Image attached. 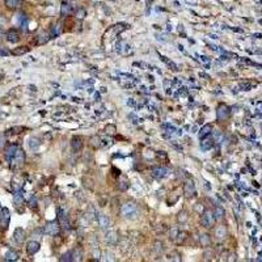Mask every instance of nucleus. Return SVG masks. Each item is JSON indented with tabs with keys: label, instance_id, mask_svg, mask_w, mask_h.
<instances>
[{
	"label": "nucleus",
	"instance_id": "c756f323",
	"mask_svg": "<svg viewBox=\"0 0 262 262\" xmlns=\"http://www.w3.org/2000/svg\"><path fill=\"white\" fill-rule=\"evenodd\" d=\"M130 186V182L127 181V180H123V181H121L119 182V185H118V188L121 189V190H126L127 188Z\"/></svg>",
	"mask_w": 262,
	"mask_h": 262
},
{
	"label": "nucleus",
	"instance_id": "c9c22d12",
	"mask_svg": "<svg viewBox=\"0 0 262 262\" xmlns=\"http://www.w3.org/2000/svg\"><path fill=\"white\" fill-rule=\"evenodd\" d=\"M127 104H129V105H131V106H134V101H133V100H130V101H127Z\"/></svg>",
	"mask_w": 262,
	"mask_h": 262
},
{
	"label": "nucleus",
	"instance_id": "5701e85b",
	"mask_svg": "<svg viewBox=\"0 0 262 262\" xmlns=\"http://www.w3.org/2000/svg\"><path fill=\"white\" fill-rule=\"evenodd\" d=\"M225 235H227V229H225L223 225H220V227H218V228H216L215 236H218L219 239H222V237H224Z\"/></svg>",
	"mask_w": 262,
	"mask_h": 262
},
{
	"label": "nucleus",
	"instance_id": "2eb2a0df",
	"mask_svg": "<svg viewBox=\"0 0 262 262\" xmlns=\"http://www.w3.org/2000/svg\"><path fill=\"white\" fill-rule=\"evenodd\" d=\"M71 145H72V148H74L75 151H80L81 147H83V142H81L80 136H75V138L72 139Z\"/></svg>",
	"mask_w": 262,
	"mask_h": 262
},
{
	"label": "nucleus",
	"instance_id": "473e14b6",
	"mask_svg": "<svg viewBox=\"0 0 262 262\" xmlns=\"http://www.w3.org/2000/svg\"><path fill=\"white\" fill-rule=\"evenodd\" d=\"M178 233H180V232H178V229H177V228H172V229H170V239H172V240H174V239L178 236Z\"/></svg>",
	"mask_w": 262,
	"mask_h": 262
},
{
	"label": "nucleus",
	"instance_id": "6ab92c4d",
	"mask_svg": "<svg viewBox=\"0 0 262 262\" xmlns=\"http://www.w3.org/2000/svg\"><path fill=\"white\" fill-rule=\"evenodd\" d=\"M256 83H252V81H244V83H240V88L241 90H250L253 86H256Z\"/></svg>",
	"mask_w": 262,
	"mask_h": 262
},
{
	"label": "nucleus",
	"instance_id": "f704fd0d",
	"mask_svg": "<svg viewBox=\"0 0 262 262\" xmlns=\"http://www.w3.org/2000/svg\"><path fill=\"white\" fill-rule=\"evenodd\" d=\"M36 206V199H30V207Z\"/></svg>",
	"mask_w": 262,
	"mask_h": 262
},
{
	"label": "nucleus",
	"instance_id": "0eeeda50",
	"mask_svg": "<svg viewBox=\"0 0 262 262\" xmlns=\"http://www.w3.org/2000/svg\"><path fill=\"white\" fill-rule=\"evenodd\" d=\"M40 250V243L38 241H29L28 244H26V252L30 254V256H33V254H36V253Z\"/></svg>",
	"mask_w": 262,
	"mask_h": 262
},
{
	"label": "nucleus",
	"instance_id": "4be33fe9",
	"mask_svg": "<svg viewBox=\"0 0 262 262\" xmlns=\"http://www.w3.org/2000/svg\"><path fill=\"white\" fill-rule=\"evenodd\" d=\"M13 202H15L16 206H20V204L24 202V197H22V194L20 191H17V193L13 195Z\"/></svg>",
	"mask_w": 262,
	"mask_h": 262
},
{
	"label": "nucleus",
	"instance_id": "9b49d317",
	"mask_svg": "<svg viewBox=\"0 0 262 262\" xmlns=\"http://www.w3.org/2000/svg\"><path fill=\"white\" fill-rule=\"evenodd\" d=\"M211 131H212V126H211L210 123H207L199 130V135L198 136H199V139L202 140V139H204L206 136H208L210 134H211Z\"/></svg>",
	"mask_w": 262,
	"mask_h": 262
},
{
	"label": "nucleus",
	"instance_id": "dca6fc26",
	"mask_svg": "<svg viewBox=\"0 0 262 262\" xmlns=\"http://www.w3.org/2000/svg\"><path fill=\"white\" fill-rule=\"evenodd\" d=\"M19 40H20V37H19V33H17V31L11 30L9 33L7 34V41H8V42L16 43V42H19Z\"/></svg>",
	"mask_w": 262,
	"mask_h": 262
},
{
	"label": "nucleus",
	"instance_id": "2f4dec72",
	"mask_svg": "<svg viewBox=\"0 0 262 262\" xmlns=\"http://www.w3.org/2000/svg\"><path fill=\"white\" fill-rule=\"evenodd\" d=\"M49 36L47 34H42V36H40L38 37V43H46L47 41H49Z\"/></svg>",
	"mask_w": 262,
	"mask_h": 262
},
{
	"label": "nucleus",
	"instance_id": "7c9ffc66",
	"mask_svg": "<svg viewBox=\"0 0 262 262\" xmlns=\"http://www.w3.org/2000/svg\"><path fill=\"white\" fill-rule=\"evenodd\" d=\"M127 249H130V243H127V240H122V243H121V250L126 252Z\"/></svg>",
	"mask_w": 262,
	"mask_h": 262
},
{
	"label": "nucleus",
	"instance_id": "f03ea898",
	"mask_svg": "<svg viewBox=\"0 0 262 262\" xmlns=\"http://www.w3.org/2000/svg\"><path fill=\"white\" fill-rule=\"evenodd\" d=\"M136 204L133 202H127L122 206V215L126 218H134L136 215Z\"/></svg>",
	"mask_w": 262,
	"mask_h": 262
},
{
	"label": "nucleus",
	"instance_id": "f257e3e1",
	"mask_svg": "<svg viewBox=\"0 0 262 262\" xmlns=\"http://www.w3.org/2000/svg\"><path fill=\"white\" fill-rule=\"evenodd\" d=\"M9 220H11V212L7 207H3L1 211H0V228L1 229H7L8 225H9Z\"/></svg>",
	"mask_w": 262,
	"mask_h": 262
},
{
	"label": "nucleus",
	"instance_id": "412c9836",
	"mask_svg": "<svg viewBox=\"0 0 262 262\" xmlns=\"http://www.w3.org/2000/svg\"><path fill=\"white\" fill-rule=\"evenodd\" d=\"M17 253L16 252H13V250H9V252H7L5 253V256H4V259L5 261H16L17 259Z\"/></svg>",
	"mask_w": 262,
	"mask_h": 262
},
{
	"label": "nucleus",
	"instance_id": "7ed1b4c3",
	"mask_svg": "<svg viewBox=\"0 0 262 262\" xmlns=\"http://www.w3.org/2000/svg\"><path fill=\"white\" fill-rule=\"evenodd\" d=\"M59 229H60V225H59V223L56 222H49L46 225H45V229H43V232L46 235H49V236H56V235L59 233Z\"/></svg>",
	"mask_w": 262,
	"mask_h": 262
},
{
	"label": "nucleus",
	"instance_id": "cd10ccee",
	"mask_svg": "<svg viewBox=\"0 0 262 262\" xmlns=\"http://www.w3.org/2000/svg\"><path fill=\"white\" fill-rule=\"evenodd\" d=\"M38 145H40V142H38L37 138H30V139H29V147H30L31 149L37 148Z\"/></svg>",
	"mask_w": 262,
	"mask_h": 262
},
{
	"label": "nucleus",
	"instance_id": "72a5a7b5",
	"mask_svg": "<svg viewBox=\"0 0 262 262\" xmlns=\"http://www.w3.org/2000/svg\"><path fill=\"white\" fill-rule=\"evenodd\" d=\"M114 130H115V127L113 126V125H110V126L106 127V133H109V134H114Z\"/></svg>",
	"mask_w": 262,
	"mask_h": 262
},
{
	"label": "nucleus",
	"instance_id": "393cba45",
	"mask_svg": "<svg viewBox=\"0 0 262 262\" xmlns=\"http://www.w3.org/2000/svg\"><path fill=\"white\" fill-rule=\"evenodd\" d=\"M160 58H161V60H163V62H165V63H167V64L169 66V67H172V70H173V71H177V70H178V68H177V66L174 64V63H173L172 60H169V59H167V56H163V55H160Z\"/></svg>",
	"mask_w": 262,
	"mask_h": 262
},
{
	"label": "nucleus",
	"instance_id": "aec40b11",
	"mask_svg": "<svg viewBox=\"0 0 262 262\" xmlns=\"http://www.w3.org/2000/svg\"><path fill=\"white\" fill-rule=\"evenodd\" d=\"M5 5L9 9H16L20 5V0H5Z\"/></svg>",
	"mask_w": 262,
	"mask_h": 262
},
{
	"label": "nucleus",
	"instance_id": "a211bd4d",
	"mask_svg": "<svg viewBox=\"0 0 262 262\" xmlns=\"http://www.w3.org/2000/svg\"><path fill=\"white\" fill-rule=\"evenodd\" d=\"M184 191H185L186 194H191V193H194V191H195L194 182H193V181L185 182V185H184Z\"/></svg>",
	"mask_w": 262,
	"mask_h": 262
},
{
	"label": "nucleus",
	"instance_id": "bb28decb",
	"mask_svg": "<svg viewBox=\"0 0 262 262\" xmlns=\"http://www.w3.org/2000/svg\"><path fill=\"white\" fill-rule=\"evenodd\" d=\"M29 51V47H19V49L13 50V54L15 55H22V54H26Z\"/></svg>",
	"mask_w": 262,
	"mask_h": 262
},
{
	"label": "nucleus",
	"instance_id": "a878e982",
	"mask_svg": "<svg viewBox=\"0 0 262 262\" xmlns=\"http://www.w3.org/2000/svg\"><path fill=\"white\" fill-rule=\"evenodd\" d=\"M70 12H71V7L68 5V4H62V8H60V13H62V16H67L70 15Z\"/></svg>",
	"mask_w": 262,
	"mask_h": 262
},
{
	"label": "nucleus",
	"instance_id": "f8f14e48",
	"mask_svg": "<svg viewBox=\"0 0 262 262\" xmlns=\"http://www.w3.org/2000/svg\"><path fill=\"white\" fill-rule=\"evenodd\" d=\"M58 220L63 228H67V229L70 228V223L67 220V216L64 215V212H63L62 210H58Z\"/></svg>",
	"mask_w": 262,
	"mask_h": 262
},
{
	"label": "nucleus",
	"instance_id": "ddd939ff",
	"mask_svg": "<svg viewBox=\"0 0 262 262\" xmlns=\"http://www.w3.org/2000/svg\"><path fill=\"white\" fill-rule=\"evenodd\" d=\"M25 160V153L22 149H17V152H16L15 157L12 159V161H15V164H17V165H21L22 163H24Z\"/></svg>",
	"mask_w": 262,
	"mask_h": 262
},
{
	"label": "nucleus",
	"instance_id": "423d86ee",
	"mask_svg": "<svg viewBox=\"0 0 262 262\" xmlns=\"http://www.w3.org/2000/svg\"><path fill=\"white\" fill-rule=\"evenodd\" d=\"M168 172H169V170H168L167 168H164V167H157V168H153V169H152V176H153L155 178L160 180V178H164V177L167 176Z\"/></svg>",
	"mask_w": 262,
	"mask_h": 262
},
{
	"label": "nucleus",
	"instance_id": "f3484780",
	"mask_svg": "<svg viewBox=\"0 0 262 262\" xmlns=\"http://www.w3.org/2000/svg\"><path fill=\"white\" fill-rule=\"evenodd\" d=\"M106 241H108V244H111V245H114V244L118 241L117 233H115L114 231L108 232V233H106Z\"/></svg>",
	"mask_w": 262,
	"mask_h": 262
},
{
	"label": "nucleus",
	"instance_id": "20e7f679",
	"mask_svg": "<svg viewBox=\"0 0 262 262\" xmlns=\"http://www.w3.org/2000/svg\"><path fill=\"white\" fill-rule=\"evenodd\" d=\"M231 114V110L227 105H219V108L216 110V115H218V121H225Z\"/></svg>",
	"mask_w": 262,
	"mask_h": 262
},
{
	"label": "nucleus",
	"instance_id": "c85d7f7f",
	"mask_svg": "<svg viewBox=\"0 0 262 262\" xmlns=\"http://www.w3.org/2000/svg\"><path fill=\"white\" fill-rule=\"evenodd\" d=\"M75 15H76V17L79 20H81V19H84V17L86 16V11L84 9V8H79V9L76 11V13H75Z\"/></svg>",
	"mask_w": 262,
	"mask_h": 262
},
{
	"label": "nucleus",
	"instance_id": "b1692460",
	"mask_svg": "<svg viewBox=\"0 0 262 262\" xmlns=\"http://www.w3.org/2000/svg\"><path fill=\"white\" fill-rule=\"evenodd\" d=\"M214 215H215V219H220V218H223V216H224V208L220 207V206H216Z\"/></svg>",
	"mask_w": 262,
	"mask_h": 262
},
{
	"label": "nucleus",
	"instance_id": "9d476101",
	"mask_svg": "<svg viewBox=\"0 0 262 262\" xmlns=\"http://www.w3.org/2000/svg\"><path fill=\"white\" fill-rule=\"evenodd\" d=\"M13 239H15L16 243H22L25 240V231L22 228H16L13 232Z\"/></svg>",
	"mask_w": 262,
	"mask_h": 262
},
{
	"label": "nucleus",
	"instance_id": "4468645a",
	"mask_svg": "<svg viewBox=\"0 0 262 262\" xmlns=\"http://www.w3.org/2000/svg\"><path fill=\"white\" fill-rule=\"evenodd\" d=\"M17 149H19V147L16 144H12V145H9V147L7 148V151H5V156H7V159L8 160H12L13 157H15V155H16V152H17Z\"/></svg>",
	"mask_w": 262,
	"mask_h": 262
},
{
	"label": "nucleus",
	"instance_id": "6e6552de",
	"mask_svg": "<svg viewBox=\"0 0 262 262\" xmlns=\"http://www.w3.org/2000/svg\"><path fill=\"white\" fill-rule=\"evenodd\" d=\"M99 224L102 229L109 228V225H110V219H109V216L105 215V214H100L99 215Z\"/></svg>",
	"mask_w": 262,
	"mask_h": 262
},
{
	"label": "nucleus",
	"instance_id": "1a4fd4ad",
	"mask_svg": "<svg viewBox=\"0 0 262 262\" xmlns=\"http://www.w3.org/2000/svg\"><path fill=\"white\" fill-rule=\"evenodd\" d=\"M214 143H215V139H211V138H204V139H202V142H200V148L203 149V151H208L210 148H212V145H214Z\"/></svg>",
	"mask_w": 262,
	"mask_h": 262
},
{
	"label": "nucleus",
	"instance_id": "39448f33",
	"mask_svg": "<svg viewBox=\"0 0 262 262\" xmlns=\"http://www.w3.org/2000/svg\"><path fill=\"white\" fill-rule=\"evenodd\" d=\"M214 223H215V215L211 212H204L202 216V225L204 228H210L214 225Z\"/></svg>",
	"mask_w": 262,
	"mask_h": 262
}]
</instances>
